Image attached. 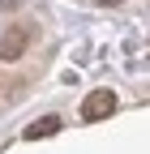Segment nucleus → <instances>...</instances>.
Instances as JSON below:
<instances>
[{"mask_svg":"<svg viewBox=\"0 0 150 154\" xmlns=\"http://www.w3.org/2000/svg\"><path fill=\"white\" fill-rule=\"evenodd\" d=\"M111 111H116V94L111 90H95V94H86V103H82V120H103Z\"/></svg>","mask_w":150,"mask_h":154,"instance_id":"nucleus-1","label":"nucleus"},{"mask_svg":"<svg viewBox=\"0 0 150 154\" xmlns=\"http://www.w3.org/2000/svg\"><path fill=\"white\" fill-rule=\"evenodd\" d=\"M26 26H13L5 30V38H0V60H22V51H26Z\"/></svg>","mask_w":150,"mask_h":154,"instance_id":"nucleus-2","label":"nucleus"},{"mask_svg":"<svg viewBox=\"0 0 150 154\" xmlns=\"http://www.w3.org/2000/svg\"><path fill=\"white\" fill-rule=\"evenodd\" d=\"M52 133H60V116H39L34 124H26V141H43Z\"/></svg>","mask_w":150,"mask_h":154,"instance_id":"nucleus-3","label":"nucleus"},{"mask_svg":"<svg viewBox=\"0 0 150 154\" xmlns=\"http://www.w3.org/2000/svg\"><path fill=\"white\" fill-rule=\"evenodd\" d=\"M99 5H120V0H99Z\"/></svg>","mask_w":150,"mask_h":154,"instance_id":"nucleus-4","label":"nucleus"}]
</instances>
